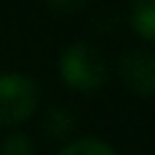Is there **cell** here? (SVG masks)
<instances>
[{
	"mask_svg": "<svg viewBox=\"0 0 155 155\" xmlns=\"http://www.w3.org/2000/svg\"><path fill=\"white\" fill-rule=\"evenodd\" d=\"M60 76L68 87L79 90V93H95L106 84L109 79V65L104 60V54L79 41V44H71L63 57H60Z\"/></svg>",
	"mask_w": 155,
	"mask_h": 155,
	"instance_id": "obj_1",
	"label": "cell"
},
{
	"mask_svg": "<svg viewBox=\"0 0 155 155\" xmlns=\"http://www.w3.org/2000/svg\"><path fill=\"white\" fill-rule=\"evenodd\" d=\"M38 106V84L25 74H0V128L22 125Z\"/></svg>",
	"mask_w": 155,
	"mask_h": 155,
	"instance_id": "obj_2",
	"label": "cell"
},
{
	"mask_svg": "<svg viewBox=\"0 0 155 155\" xmlns=\"http://www.w3.org/2000/svg\"><path fill=\"white\" fill-rule=\"evenodd\" d=\"M120 79L136 95H155V54L147 49L125 52L120 60Z\"/></svg>",
	"mask_w": 155,
	"mask_h": 155,
	"instance_id": "obj_3",
	"label": "cell"
},
{
	"mask_svg": "<svg viewBox=\"0 0 155 155\" xmlns=\"http://www.w3.org/2000/svg\"><path fill=\"white\" fill-rule=\"evenodd\" d=\"M131 25L142 38L155 41V0H131Z\"/></svg>",
	"mask_w": 155,
	"mask_h": 155,
	"instance_id": "obj_4",
	"label": "cell"
},
{
	"mask_svg": "<svg viewBox=\"0 0 155 155\" xmlns=\"http://www.w3.org/2000/svg\"><path fill=\"white\" fill-rule=\"evenodd\" d=\"M74 114H68L63 106H52L49 112H46V117H44V131L49 134V136H65L71 128H74Z\"/></svg>",
	"mask_w": 155,
	"mask_h": 155,
	"instance_id": "obj_5",
	"label": "cell"
},
{
	"mask_svg": "<svg viewBox=\"0 0 155 155\" xmlns=\"http://www.w3.org/2000/svg\"><path fill=\"white\" fill-rule=\"evenodd\" d=\"M60 155H114V150L101 139H79V142L68 144Z\"/></svg>",
	"mask_w": 155,
	"mask_h": 155,
	"instance_id": "obj_6",
	"label": "cell"
},
{
	"mask_svg": "<svg viewBox=\"0 0 155 155\" xmlns=\"http://www.w3.org/2000/svg\"><path fill=\"white\" fill-rule=\"evenodd\" d=\"M0 155H33V142L25 134H8L0 144Z\"/></svg>",
	"mask_w": 155,
	"mask_h": 155,
	"instance_id": "obj_7",
	"label": "cell"
},
{
	"mask_svg": "<svg viewBox=\"0 0 155 155\" xmlns=\"http://www.w3.org/2000/svg\"><path fill=\"white\" fill-rule=\"evenodd\" d=\"M54 11H60V14H74V11H79V8H84L87 5V0H46Z\"/></svg>",
	"mask_w": 155,
	"mask_h": 155,
	"instance_id": "obj_8",
	"label": "cell"
}]
</instances>
